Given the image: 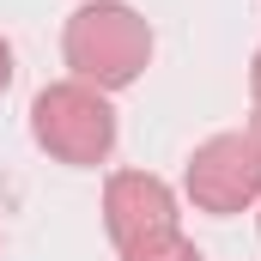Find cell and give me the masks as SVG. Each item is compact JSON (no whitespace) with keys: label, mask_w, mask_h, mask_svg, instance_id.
I'll list each match as a JSON object with an SVG mask.
<instances>
[{"label":"cell","mask_w":261,"mask_h":261,"mask_svg":"<svg viewBox=\"0 0 261 261\" xmlns=\"http://www.w3.org/2000/svg\"><path fill=\"white\" fill-rule=\"evenodd\" d=\"M255 97H261V61H255Z\"/></svg>","instance_id":"52a82bcc"},{"label":"cell","mask_w":261,"mask_h":261,"mask_svg":"<svg viewBox=\"0 0 261 261\" xmlns=\"http://www.w3.org/2000/svg\"><path fill=\"white\" fill-rule=\"evenodd\" d=\"M37 140L67 158V164H97L110 146H116V116H110V103L97 97V91H85V85H55V91H43L37 97Z\"/></svg>","instance_id":"7a4b0ae2"},{"label":"cell","mask_w":261,"mask_h":261,"mask_svg":"<svg viewBox=\"0 0 261 261\" xmlns=\"http://www.w3.org/2000/svg\"><path fill=\"white\" fill-rule=\"evenodd\" d=\"M158 231H176V206H170V189L158 182V176H116L110 182V237L134 249V243H146V237H158Z\"/></svg>","instance_id":"277c9868"},{"label":"cell","mask_w":261,"mask_h":261,"mask_svg":"<svg viewBox=\"0 0 261 261\" xmlns=\"http://www.w3.org/2000/svg\"><path fill=\"white\" fill-rule=\"evenodd\" d=\"M189 195L206 213H237L243 200H255L261 195V140H243V134L206 140L200 158L189 164Z\"/></svg>","instance_id":"3957f363"},{"label":"cell","mask_w":261,"mask_h":261,"mask_svg":"<svg viewBox=\"0 0 261 261\" xmlns=\"http://www.w3.org/2000/svg\"><path fill=\"white\" fill-rule=\"evenodd\" d=\"M6 79H12V49L0 43V91H6Z\"/></svg>","instance_id":"8992f818"},{"label":"cell","mask_w":261,"mask_h":261,"mask_svg":"<svg viewBox=\"0 0 261 261\" xmlns=\"http://www.w3.org/2000/svg\"><path fill=\"white\" fill-rule=\"evenodd\" d=\"M146 55H152V37L128 6H85L67 24V61L79 67V79L128 85L146 67Z\"/></svg>","instance_id":"6da1fadb"},{"label":"cell","mask_w":261,"mask_h":261,"mask_svg":"<svg viewBox=\"0 0 261 261\" xmlns=\"http://www.w3.org/2000/svg\"><path fill=\"white\" fill-rule=\"evenodd\" d=\"M128 261H200L195 243H182L176 231H158V237H146V243H134Z\"/></svg>","instance_id":"5b68a950"}]
</instances>
